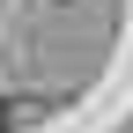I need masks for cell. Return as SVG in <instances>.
<instances>
[{"instance_id":"1","label":"cell","mask_w":133,"mask_h":133,"mask_svg":"<svg viewBox=\"0 0 133 133\" xmlns=\"http://www.w3.org/2000/svg\"><path fill=\"white\" fill-rule=\"evenodd\" d=\"M0 133H15V118H8V111H0Z\"/></svg>"}]
</instances>
